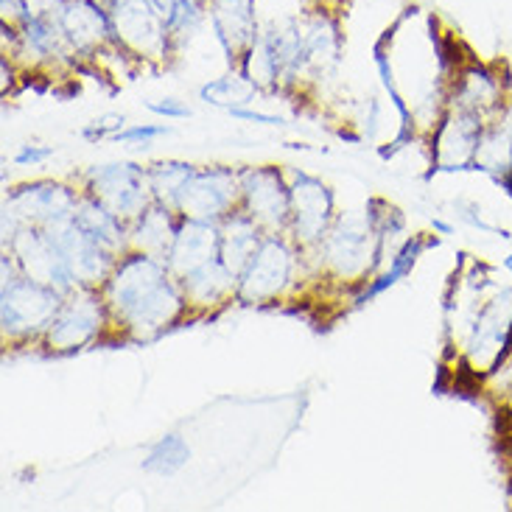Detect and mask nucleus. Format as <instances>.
I'll return each instance as SVG.
<instances>
[{"label": "nucleus", "mask_w": 512, "mask_h": 512, "mask_svg": "<svg viewBox=\"0 0 512 512\" xmlns=\"http://www.w3.org/2000/svg\"><path fill=\"white\" fill-rule=\"evenodd\" d=\"M241 199L244 210L263 230H283L291 222V188L283 185L277 168L261 166L247 171L241 177Z\"/></svg>", "instance_id": "nucleus-10"}, {"label": "nucleus", "mask_w": 512, "mask_h": 512, "mask_svg": "<svg viewBox=\"0 0 512 512\" xmlns=\"http://www.w3.org/2000/svg\"><path fill=\"white\" fill-rule=\"evenodd\" d=\"M171 280L174 275L163 258L149 252L126 255L104 280L107 311L138 336L160 331L188 303L182 297V286H174Z\"/></svg>", "instance_id": "nucleus-1"}, {"label": "nucleus", "mask_w": 512, "mask_h": 512, "mask_svg": "<svg viewBox=\"0 0 512 512\" xmlns=\"http://www.w3.org/2000/svg\"><path fill=\"white\" fill-rule=\"evenodd\" d=\"M51 154H54L51 146H26L23 152L14 154V163L17 166H37V163H45Z\"/></svg>", "instance_id": "nucleus-20"}, {"label": "nucleus", "mask_w": 512, "mask_h": 512, "mask_svg": "<svg viewBox=\"0 0 512 512\" xmlns=\"http://www.w3.org/2000/svg\"><path fill=\"white\" fill-rule=\"evenodd\" d=\"M107 300L93 286L70 291L68 300H62L51 328L45 331L51 350H76L93 342L107 317Z\"/></svg>", "instance_id": "nucleus-5"}, {"label": "nucleus", "mask_w": 512, "mask_h": 512, "mask_svg": "<svg viewBox=\"0 0 512 512\" xmlns=\"http://www.w3.org/2000/svg\"><path fill=\"white\" fill-rule=\"evenodd\" d=\"M241 194V182L227 168H205L196 171L182 188L177 208L185 219H202V222H219L230 216Z\"/></svg>", "instance_id": "nucleus-6"}, {"label": "nucleus", "mask_w": 512, "mask_h": 512, "mask_svg": "<svg viewBox=\"0 0 512 512\" xmlns=\"http://www.w3.org/2000/svg\"><path fill=\"white\" fill-rule=\"evenodd\" d=\"M90 191L121 219H138L149 202L146 171L132 163L96 166L90 171Z\"/></svg>", "instance_id": "nucleus-8"}, {"label": "nucleus", "mask_w": 512, "mask_h": 512, "mask_svg": "<svg viewBox=\"0 0 512 512\" xmlns=\"http://www.w3.org/2000/svg\"><path fill=\"white\" fill-rule=\"evenodd\" d=\"M62 300H65L62 291L26 275L3 286V333H6V339H14L20 333L34 336L37 331H48Z\"/></svg>", "instance_id": "nucleus-3"}, {"label": "nucleus", "mask_w": 512, "mask_h": 512, "mask_svg": "<svg viewBox=\"0 0 512 512\" xmlns=\"http://www.w3.org/2000/svg\"><path fill=\"white\" fill-rule=\"evenodd\" d=\"M258 93V84H252L247 76H241V73H233V76H227V79H216V82L205 84L202 90H199V96L205 98L208 104L213 107H224V110H236L241 104H250L252 96Z\"/></svg>", "instance_id": "nucleus-16"}, {"label": "nucleus", "mask_w": 512, "mask_h": 512, "mask_svg": "<svg viewBox=\"0 0 512 512\" xmlns=\"http://www.w3.org/2000/svg\"><path fill=\"white\" fill-rule=\"evenodd\" d=\"M487 124L490 121L479 112L445 107L431 138L434 171H476V154Z\"/></svg>", "instance_id": "nucleus-2"}, {"label": "nucleus", "mask_w": 512, "mask_h": 512, "mask_svg": "<svg viewBox=\"0 0 512 512\" xmlns=\"http://www.w3.org/2000/svg\"><path fill=\"white\" fill-rule=\"evenodd\" d=\"M188 457H191V448L185 445L180 434H168L152 445L149 457L143 459V468L157 473V476H171V473L180 471Z\"/></svg>", "instance_id": "nucleus-17"}, {"label": "nucleus", "mask_w": 512, "mask_h": 512, "mask_svg": "<svg viewBox=\"0 0 512 512\" xmlns=\"http://www.w3.org/2000/svg\"><path fill=\"white\" fill-rule=\"evenodd\" d=\"M504 104H507V93H504L501 76L482 62H471L459 68L457 76L451 79L448 107L479 112L482 118L493 121L504 110Z\"/></svg>", "instance_id": "nucleus-11"}, {"label": "nucleus", "mask_w": 512, "mask_h": 512, "mask_svg": "<svg viewBox=\"0 0 512 512\" xmlns=\"http://www.w3.org/2000/svg\"><path fill=\"white\" fill-rule=\"evenodd\" d=\"M504 269H507V272H510V275H512V252H510V255H507V258H504Z\"/></svg>", "instance_id": "nucleus-24"}, {"label": "nucleus", "mask_w": 512, "mask_h": 512, "mask_svg": "<svg viewBox=\"0 0 512 512\" xmlns=\"http://www.w3.org/2000/svg\"><path fill=\"white\" fill-rule=\"evenodd\" d=\"M331 213V191L314 177L297 174V182L291 185V227L297 233L294 238L303 244H319L328 233Z\"/></svg>", "instance_id": "nucleus-13"}, {"label": "nucleus", "mask_w": 512, "mask_h": 512, "mask_svg": "<svg viewBox=\"0 0 512 512\" xmlns=\"http://www.w3.org/2000/svg\"><path fill=\"white\" fill-rule=\"evenodd\" d=\"M196 168L188 163H177V160H168V163H157L146 171V180H149V191H152L154 202L168 205V208H177V199H180L182 188L188 185V180L194 177Z\"/></svg>", "instance_id": "nucleus-15"}, {"label": "nucleus", "mask_w": 512, "mask_h": 512, "mask_svg": "<svg viewBox=\"0 0 512 512\" xmlns=\"http://www.w3.org/2000/svg\"><path fill=\"white\" fill-rule=\"evenodd\" d=\"M177 227L174 224V208L154 202V208H146L135 219V233H132V244L140 252H149L166 261V252L171 250V241L177 236Z\"/></svg>", "instance_id": "nucleus-14"}, {"label": "nucleus", "mask_w": 512, "mask_h": 512, "mask_svg": "<svg viewBox=\"0 0 512 512\" xmlns=\"http://www.w3.org/2000/svg\"><path fill=\"white\" fill-rule=\"evenodd\" d=\"M230 115H233V118H244V121H255V124H269V126L283 124V121H280V118H275V115H263V112L241 110V107H236V110H230Z\"/></svg>", "instance_id": "nucleus-22"}, {"label": "nucleus", "mask_w": 512, "mask_h": 512, "mask_svg": "<svg viewBox=\"0 0 512 512\" xmlns=\"http://www.w3.org/2000/svg\"><path fill=\"white\" fill-rule=\"evenodd\" d=\"M291 272H294V252L283 238H263L261 247L255 250L252 261L247 263L244 275L238 277L236 294L247 303L255 300H269L289 286Z\"/></svg>", "instance_id": "nucleus-7"}, {"label": "nucleus", "mask_w": 512, "mask_h": 512, "mask_svg": "<svg viewBox=\"0 0 512 512\" xmlns=\"http://www.w3.org/2000/svg\"><path fill=\"white\" fill-rule=\"evenodd\" d=\"M149 110L157 112V115H166V118H191V110L180 104V101H174V98H166V101H149L146 104Z\"/></svg>", "instance_id": "nucleus-21"}, {"label": "nucleus", "mask_w": 512, "mask_h": 512, "mask_svg": "<svg viewBox=\"0 0 512 512\" xmlns=\"http://www.w3.org/2000/svg\"><path fill=\"white\" fill-rule=\"evenodd\" d=\"M216 258H222V230L216 227V222L182 219L177 236L171 241V250L166 252L171 275L180 280Z\"/></svg>", "instance_id": "nucleus-12"}, {"label": "nucleus", "mask_w": 512, "mask_h": 512, "mask_svg": "<svg viewBox=\"0 0 512 512\" xmlns=\"http://www.w3.org/2000/svg\"><path fill=\"white\" fill-rule=\"evenodd\" d=\"M79 196L59 182H34L14 188L6 202V216L23 224H45L51 227L56 222H65L76 213Z\"/></svg>", "instance_id": "nucleus-9"}, {"label": "nucleus", "mask_w": 512, "mask_h": 512, "mask_svg": "<svg viewBox=\"0 0 512 512\" xmlns=\"http://www.w3.org/2000/svg\"><path fill=\"white\" fill-rule=\"evenodd\" d=\"M124 129V115H104V118H98L93 124L84 129L82 135L90 140H112L118 132Z\"/></svg>", "instance_id": "nucleus-18"}, {"label": "nucleus", "mask_w": 512, "mask_h": 512, "mask_svg": "<svg viewBox=\"0 0 512 512\" xmlns=\"http://www.w3.org/2000/svg\"><path fill=\"white\" fill-rule=\"evenodd\" d=\"M431 227H434L437 233H443V236H451V233H454V227H451V224L440 222V219H434V222H431Z\"/></svg>", "instance_id": "nucleus-23"}, {"label": "nucleus", "mask_w": 512, "mask_h": 512, "mask_svg": "<svg viewBox=\"0 0 512 512\" xmlns=\"http://www.w3.org/2000/svg\"><path fill=\"white\" fill-rule=\"evenodd\" d=\"M115 42L132 56L163 59L171 45L166 17L152 0H112L110 6Z\"/></svg>", "instance_id": "nucleus-4"}, {"label": "nucleus", "mask_w": 512, "mask_h": 512, "mask_svg": "<svg viewBox=\"0 0 512 512\" xmlns=\"http://www.w3.org/2000/svg\"><path fill=\"white\" fill-rule=\"evenodd\" d=\"M171 132V126H132V129H121L112 143H132V140H149L157 138V135H168Z\"/></svg>", "instance_id": "nucleus-19"}]
</instances>
